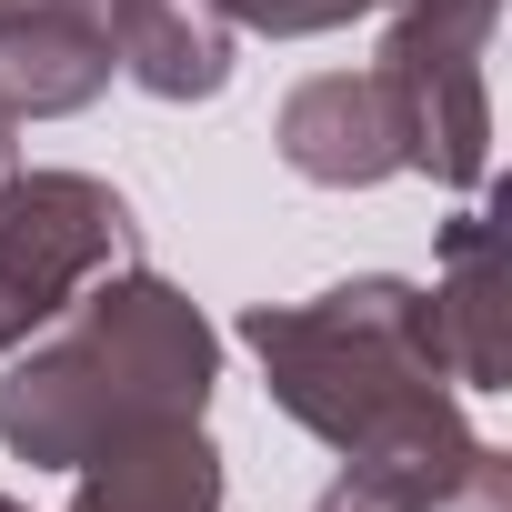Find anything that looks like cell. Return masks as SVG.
Masks as SVG:
<instances>
[{
  "label": "cell",
  "mask_w": 512,
  "mask_h": 512,
  "mask_svg": "<svg viewBox=\"0 0 512 512\" xmlns=\"http://www.w3.org/2000/svg\"><path fill=\"white\" fill-rule=\"evenodd\" d=\"M482 31H492V0H412L382 41V61H372V81L392 101V131H402V171H432L452 191H472L482 161H492Z\"/></svg>",
  "instance_id": "obj_4"
},
{
  "label": "cell",
  "mask_w": 512,
  "mask_h": 512,
  "mask_svg": "<svg viewBox=\"0 0 512 512\" xmlns=\"http://www.w3.org/2000/svg\"><path fill=\"white\" fill-rule=\"evenodd\" d=\"M0 181H11V111H0Z\"/></svg>",
  "instance_id": "obj_10"
},
{
  "label": "cell",
  "mask_w": 512,
  "mask_h": 512,
  "mask_svg": "<svg viewBox=\"0 0 512 512\" xmlns=\"http://www.w3.org/2000/svg\"><path fill=\"white\" fill-rule=\"evenodd\" d=\"M131 201L91 171H11L0 181V352L61 322L101 272L131 262Z\"/></svg>",
  "instance_id": "obj_3"
},
{
  "label": "cell",
  "mask_w": 512,
  "mask_h": 512,
  "mask_svg": "<svg viewBox=\"0 0 512 512\" xmlns=\"http://www.w3.org/2000/svg\"><path fill=\"white\" fill-rule=\"evenodd\" d=\"M0 11H11V0H0Z\"/></svg>",
  "instance_id": "obj_12"
},
{
  "label": "cell",
  "mask_w": 512,
  "mask_h": 512,
  "mask_svg": "<svg viewBox=\"0 0 512 512\" xmlns=\"http://www.w3.org/2000/svg\"><path fill=\"white\" fill-rule=\"evenodd\" d=\"M111 81V41L61 11V0H11L0 11V111L11 121H51V111H81L101 101Z\"/></svg>",
  "instance_id": "obj_7"
},
{
  "label": "cell",
  "mask_w": 512,
  "mask_h": 512,
  "mask_svg": "<svg viewBox=\"0 0 512 512\" xmlns=\"http://www.w3.org/2000/svg\"><path fill=\"white\" fill-rule=\"evenodd\" d=\"M241 342L262 352L272 372V402L292 422H312L362 492H452L472 482L482 462H502L492 442L462 432L452 412V362H442V332H432V292L412 282H342L322 302H292V312H251Z\"/></svg>",
  "instance_id": "obj_1"
},
{
  "label": "cell",
  "mask_w": 512,
  "mask_h": 512,
  "mask_svg": "<svg viewBox=\"0 0 512 512\" xmlns=\"http://www.w3.org/2000/svg\"><path fill=\"white\" fill-rule=\"evenodd\" d=\"M71 512H221V452L201 422H141L81 462Z\"/></svg>",
  "instance_id": "obj_6"
},
{
  "label": "cell",
  "mask_w": 512,
  "mask_h": 512,
  "mask_svg": "<svg viewBox=\"0 0 512 512\" xmlns=\"http://www.w3.org/2000/svg\"><path fill=\"white\" fill-rule=\"evenodd\" d=\"M111 71H131L151 101H211L231 81L221 0H121L111 11Z\"/></svg>",
  "instance_id": "obj_8"
},
{
  "label": "cell",
  "mask_w": 512,
  "mask_h": 512,
  "mask_svg": "<svg viewBox=\"0 0 512 512\" xmlns=\"http://www.w3.org/2000/svg\"><path fill=\"white\" fill-rule=\"evenodd\" d=\"M0 512H21V502H0Z\"/></svg>",
  "instance_id": "obj_11"
},
{
  "label": "cell",
  "mask_w": 512,
  "mask_h": 512,
  "mask_svg": "<svg viewBox=\"0 0 512 512\" xmlns=\"http://www.w3.org/2000/svg\"><path fill=\"white\" fill-rule=\"evenodd\" d=\"M282 161H292L302 181H332V191L402 171V131H392L382 81H372V71H322V81H302L292 111H282Z\"/></svg>",
  "instance_id": "obj_5"
},
{
  "label": "cell",
  "mask_w": 512,
  "mask_h": 512,
  "mask_svg": "<svg viewBox=\"0 0 512 512\" xmlns=\"http://www.w3.org/2000/svg\"><path fill=\"white\" fill-rule=\"evenodd\" d=\"M201 402H211V322L151 272H101L0 372V442L21 462L81 472L101 442L141 422H201Z\"/></svg>",
  "instance_id": "obj_2"
},
{
  "label": "cell",
  "mask_w": 512,
  "mask_h": 512,
  "mask_svg": "<svg viewBox=\"0 0 512 512\" xmlns=\"http://www.w3.org/2000/svg\"><path fill=\"white\" fill-rule=\"evenodd\" d=\"M432 332H442V362L472 392H502V292H492V231H482V211L452 221V282L432 292Z\"/></svg>",
  "instance_id": "obj_9"
}]
</instances>
